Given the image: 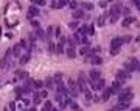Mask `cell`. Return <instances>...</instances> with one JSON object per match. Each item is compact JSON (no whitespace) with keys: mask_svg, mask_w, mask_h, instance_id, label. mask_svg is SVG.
Listing matches in <instances>:
<instances>
[{"mask_svg":"<svg viewBox=\"0 0 140 111\" xmlns=\"http://www.w3.org/2000/svg\"><path fill=\"white\" fill-rule=\"evenodd\" d=\"M134 20H136V19H134L132 16H129V17H126V19H125V20L122 22V25H123V27H129V25H131V24H132Z\"/></svg>","mask_w":140,"mask_h":111,"instance_id":"cell-21","label":"cell"},{"mask_svg":"<svg viewBox=\"0 0 140 111\" xmlns=\"http://www.w3.org/2000/svg\"><path fill=\"white\" fill-rule=\"evenodd\" d=\"M118 52H120V49H111V55H112V56L118 55Z\"/></svg>","mask_w":140,"mask_h":111,"instance_id":"cell-44","label":"cell"},{"mask_svg":"<svg viewBox=\"0 0 140 111\" xmlns=\"http://www.w3.org/2000/svg\"><path fill=\"white\" fill-rule=\"evenodd\" d=\"M69 27H70L72 30H78V20H73V22H70V24H69Z\"/></svg>","mask_w":140,"mask_h":111,"instance_id":"cell-35","label":"cell"},{"mask_svg":"<svg viewBox=\"0 0 140 111\" xmlns=\"http://www.w3.org/2000/svg\"><path fill=\"white\" fill-rule=\"evenodd\" d=\"M126 108H129V103H125V102H118V103L115 105V108H114V110H115V111H123V110H126Z\"/></svg>","mask_w":140,"mask_h":111,"instance_id":"cell-16","label":"cell"},{"mask_svg":"<svg viewBox=\"0 0 140 111\" xmlns=\"http://www.w3.org/2000/svg\"><path fill=\"white\" fill-rule=\"evenodd\" d=\"M36 16H39V9H37V6H34V5H31L30 8H28V19L30 20H33V17H36Z\"/></svg>","mask_w":140,"mask_h":111,"instance_id":"cell-6","label":"cell"},{"mask_svg":"<svg viewBox=\"0 0 140 111\" xmlns=\"http://www.w3.org/2000/svg\"><path fill=\"white\" fill-rule=\"evenodd\" d=\"M34 41H36V36H34V34H30V42L34 44Z\"/></svg>","mask_w":140,"mask_h":111,"instance_id":"cell-48","label":"cell"},{"mask_svg":"<svg viewBox=\"0 0 140 111\" xmlns=\"http://www.w3.org/2000/svg\"><path fill=\"white\" fill-rule=\"evenodd\" d=\"M90 55H92V53H90ZM90 61H92V64H101V63H103V58L98 56V55H92V56H90Z\"/></svg>","mask_w":140,"mask_h":111,"instance_id":"cell-20","label":"cell"},{"mask_svg":"<svg viewBox=\"0 0 140 111\" xmlns=\"http://www.w3.org/2000/svg\"><path fill=\"white\" fill-rule=\"evenodd\" d=\"M117 20H118V16H111V17H109V22H111V24H115Z\"/></svg>","mask_w":140,"mask_h":111,"instance_id":"cell-41","label":"cell"},{"mask_svg":"<svg viewBox=\"0 0 140 111\" xmlns=\"http://www.w3.org/2000/svg\"><path fill=\"white\" fill-rule=\"evenodd\" d=\"M33 102H34V105H37V103H41V96H39V92H33Z\"/></svg>","mask_w":140,"mask_h":111,"instance_id":"cell-24","label":"cell"},{"mask_svg":"<svg viewBox=\"0 0 140 111\" xmlns=\"http://www.w3.org/2000/svg\"><path fill=\"white\" fill-rule=\"evenodd\" d=\"M132 99H134V92H132V89H131V88H126V89L120 91V94H118V102L129 103Z\"/></svg>","mask_w":140,"mask_h":111,"instance_id":"cell-2","label":"cell"},{"mask_svg":"<svg viewBox=\"0 0 140 111\" xmlns=\"http://www.w3.org/2000/svg\"><path fill=\"white\" fill-rule=\"evenodd\" d=\"M104 78H100V80H97L95 83H90V86H92V89L94 91H100V89H103L104 88Z\"/></svg>","mask_w":140,"mask_h":111,"instance_id":"cell-8","label":"cell"},{"mask_svg":"<svg viewBox=\"0 0 140 111\" xmlns=\"http://www.w3.org/2000/svg\"><path fill=\"white\" fill-rule=\"evenodd\" d=\"M16 75H17V77H22V78H25V80L28 78V72L20 71V69H17V71H16Z\"/></svg>","mask_w":140,"mask_h":111,"instance_id":"cell-23","label":"cell"},{"mask_svg":"<svg viewBox=\"0 0 140 111\" xmlns=\"http://www.w3.org/2000/svg\"><path fill=\"white\" fill-rule=\"evenodd\" d=\"M8 64H9V60L3 56V58L0 60V67H2V69H6V67H8Z\"/></svg>","mask_w":140,"mask_h":111,"instance_id":"cell-22","label":"cell"},{"mask_svg":"<svg viewBox=\"0 0 140 111\" xmlns=\"http://www.w3.org/2000/svg\"><path fill=\"white\" fill-rule=\"evenodd\" d=\"M42 111H45V110H42Z\"/></svg>","mask_w":140,"mask_h":111,"instance_id":"cell-56","label":"cell"},{"mask_svg":"<svg viewBox=\"0 0 140 111\" xmlns=\"http://www.w3.org/2000/svg\"><path fill=\"white\" fill-rule=\"evenodd\" d=\"M70 108H72L73 111H78V110H79V107H78V103H76L75 100H72V102H70Z\"/></svg>","mask_w":140,"mask_h":111,"instance_id":"cell-34","label":"cell"},{"mask_svg":"<svg viewBox=\"0 0 140 111\" xmlns=\"http://www.w3.org/2000/svg\"><path fill=\"white\" fill-rule=\"evenodd\" d=\"M30 58H31V53H25V55H22L20 58H19V63H20V66H23V64H26L28 61H30Z\"/></svg>","mask_w":140,"mask_h":111,"instance_id":"cell-14","label":"cell"},{"mask_svg":"<svg viewBox=\"0 0 140 111\" xmlns=\"http://www.w3.org/2000/svg\"><path fill=\"white\" fill-rule=\"evenodd\" d=\"M20 53H22V47H20V44H16V45L12 47V55L20 58Z\"/></svg>","mask_w":140,"mask_h":111,"instance_id":"cell-19","label":"cell"},{"mask_svg":"<svg viewBox=\"0 0 140 111\" xmlns=\"http://www.w3.org/2000/svg\"><path fill=\"white\" fill-rule=\"evenodd\" d=\"M53 83H55V81H53V78H45V83H44V85H45V88L51 89V88H53Z\"/></svg>","mask_w":140,"mask_h":111,"instance_id":"cell-26","label":"cell"},{"mask_svg":"<svg viewBox=\"0 0 140 111\" xmlns=\"http://www.w3.org/2000/svg\"><path fill=\"white\" fill-rule=\"evenodd\" d=\"M31 27H33L34 30H39V28H41V24H39L37 20H34V19H33V20H31Z\"/></svg>","mask_w":140,"mask_h":111,"instance_id":"cell-33","label":"cell"},{"mask_svg":"<svg viewBox=\"0 0 140 111\" xmlns=\"http://www.w3.org/2000/svg\"><path fill=\"white\" fill-rule=\"evenodd\" d=\"M65 55H67V56H69L70 60H73V58H76V55H78V53H76V50H75V49L69 47V49L65 50Z\"/></svg>","mask_w":140,"mask_h":111,"instance_id":"cell-17","label":"cell"},{"mask_svg":"<svg viewBox=\"0 0 140 111\" xmlns=\"http://www.w3.org/2000/svg\"><path fill=\"white\" fill-rule=\"evenodd\" d=\"M69 2H65V0H59V2H53L51 3V8H55V9H61V8H64L65 5H67Z\"/></svg>","mask_w":140,"mask_h":111,"instance_id":"cell-12","label":"cell"},{"mask_svg":"<svg viewBox=\"0 0 140 111\" xmlns=\"http://www.w3.org/2000/svg\"><path fill=\"white\" fill-rule=\"evenodd\" d=\"M44 110H45V111H51V110H53V102H50V100H45Z\"/></svg>","mask_w":140,"mask_h":111,"instance_id":"cell-25","label":"cell"},{"mask_svg":"<svg viewBox=\"0 0 140 111\" xmlns=\"http://www.w3.org/2000/svg\"><path fill=\"white\" fill-rule=\"evenodd\" d=\"M9 108H11L12 111H16V103H14V102H11V103H9Z\"/></svg>","mask_w":140,"mask_h":111,"instance_id":"cell-50","label":"cell"},{"mask_svg":"<svg viewBox=\"0 0 140 111\" xmlns=\"http://www.w3.org/2000/svg\"><path fill=\"white\" fill-rule=\"evenodd\" d=\"M34 88L36 89H42L44 88V81L42 80H34Z\"/></svg>","mask_w":140,"mask_h":111,"instance_id":"cell-27","label":"cell"},{"mask_svg":"<svg viewBox=\"0 0 140 111\" xmlns=\"http://www.w3.org/2000/svg\"><path fill=\"white\" fill-rule=\"evenodd\" d=\"M73 17H75V20H81V19H84V17H86L84 9H76V11H73Z\"/></svg>","mask_w":140,"mask_h":111,"instance_id":"cell-13","label":"cell"},{"mask_svg":"<svg viewBox=\"0 0 140 111\" xmlns=\"http://www.w3.org/2000/svg\"><path fill=\"white\" fill-rule=\"evenodd\" d=\"M132 3H134L137 8H139V11H140V0H132Z\"/></svg>","mask_w":140,"mask_h":111,"instance_id":"cell-49","label":"cell"},{"mask_svg":"<svg viewBox=\"0 0 140 111\" xmlns=\"http://www.w3.org/2000/svg\"><path fill=\"white\" fill-rule=\"evenodd\" d=\"M31 3H34V6H41V5H45V0H33Z\"/></svg>","mask_w":140,"mask_h":111,"instance_id":"cell-36","label":"cell"},{"mask_svg":"<svg viewBox=\"0 0 140 111\" xmlns=\"http://www.w3.org/2000/svg\"><path fill=\"white\" fill-rule=\"evenodd\" d=\"M131 67H132V71L134 72H140V61L137 60V58H131Z\"/></svg>","mask_w":140,"mask_h":111,"instance_id":"cell-10","label":"cell"},{"mask_svg":"<svg viewBox=\"0 0 140 111\" xmlns=\"http://www.w3.org/2000/svg\"><path fill=\"white\" fill-rule=\"evenodd\" d=\"M51 111H59V110H56V108H53V110H51Z\"/></svg>","mask_w":140,"mask_h":111,"instance_id":"cell-53","label":"cell"},{"mask_svg":"<svg viewBox=\"0 0 140 111\" xmlns=\"http://www.w3.org/2000/svg\"><path fill=\"white\" fill-rule=\"evenodd\" d=\"M78 53H79V55H81V56H84V55H87V47H86V45H84V47H81V49H79V52H78Z\"/></svg>","mask_w":140,"mask_h":111,"instance_id":"cell-37","label":"cell"},{"mask_svg":"<svg viewBox=\"0 0 140 111\" xmlns=\"http://www.w3.org/2000/svg\"><path fill=\"white\" fill-rule=\"evenodd\" d=\"M78 89L79 91H83L84 92V96L89 99V100H92V92H90V89H89V86H87V78H86V75L81 72L79 75H78Z\"/></svg>","mask_w":140,"mask_h":111,"instance_id":"cell-1","label":"cell"},{"mask_svg":"<svg viewBox=\"0 0 140 111\" xmlns=\"http://www.w3.org/2000/svg\"><path fill=\"white\" fill-rule=\"evenodd\" d=\"M83 8H84V9H87V11H90V9L94 8V5H92L90 2H84V3H83Z\"/></svg>","mask_w":140,"mask_h":111,"instance_id":"cell-28","label":"cell"},{"mask_svg":"<svg viewBox=\"0 0 140 111\" xmlns=\"http://www.w3.org/2000/svg\"><path fill=\"white\" fill-rule=\"evenodd\" d=\"M111 96H112V89H111V88H106V89L103 91V96H101V100H103V102H108V100L111 99Z\"/></svg>","mask_w":140,"mask_h":111,"instance_id":"cell-11","label":"cell"},{"mask_svg":"<svg viewBox=\"0 0 140 111\" xmlns=\"http://www.w3.org/2000/svg\"><path fill=\"white\" fill-rule=\"evenodd\" d=\"M3 111H8V108H5V110H3Z\"/></svg>","mask_w":140,"mask_h":111,"instance_id":"cell-54","label":"cell"},{"mask_svg":"<svg viewBox=\"0 0 140 111\" xmlns=\"http://www.w3.org/2000/svg\"><path fill=\"white\" fill-rule=\"evenodd\" d=\"M122 9H123V6H122V3H114V5L111 6V11H109V16H120V14H122Z\"/></svg>","mask_w":140,"mask_h":111,"instance_id":"cell-4","label":"cell"},{"mask_svg":"<svg viewBox=\"0 0 140 111\" xmlns=\"http://www.w3.org/2000/svg\"><path fill=\"white\" fill-rule=\"evenodd\" d=\"M122 13H123V14H125L126 17H129V14H131V11H129V8H123V9H122Z\"/></svg>","mask_w":140,"mask_h":111,"instance_id":"cell-40","label":"cell"},{"mask_svg":"<svg viewBox=\"0 0 140 111\" xmlns=\"http://www.w3.org/2000/svg\"><path fill=\"white\" fill-rule=\"evenodd\" d=\"M69 94H70L73 99H76V97L79 96V89H78V86H76V83H75L73 80H69Z\"/></svg>","mask_w":140,"mask_h":111,"instance_id":"cell-3","label":"cell"},{"mask_svg":"<svg viewBox=\"0 0 140 111\" xmlns=\"http://www.w3.org/2000/svg\"><path fill=\"white\" fill-rule=\"evenodd\" d=\"M131 111H140V107H139V108H132Z\"/></svg>","mask_w":140,"mask_h":111,"instance_id":"cell-52","label":"cell"},{"mask_svg":"<svg viewBox=\"0 0 140 111\" xmlns=\"http://www.w3.org/2000/svg\"><path fill=\"white\" fill-rule=\"evenodd\" d=\"M48 50H50V52H51V53H53V52H55V50H56V47H55V44H53V42H51V41H48Z\"/></svg>","mask_w":140,"mask_h":111,"instance_id":"cell-38","label":"cell"},{"mask_svg":"<svg viewBox=\"0 0 140 111\" xmlns=\"http://www.w3.org/2000/svg\"><path fill=\"white\" fill-rule=\"evenodd\" d=\"M69 6L72 8V9H78V2H75V0H72V2H69Z\"/></svg>","mask_w":140,"mask_h":111,"instance_id":"cell-32","label":"cell"},{"mask_svg":"<svg viewBox=\"0 0 140 111\" xmlns=\"http://www.w3.org/2000/svg\"><path fill=\"white\" fill-rule=\"evenodd\" d=\"M39 96H41V99H47V96H48V91H45V89H42V91L39 92Z\"/></svg>","mask_w":140,"mask_h":111,"instance_id":"cell-39","label":"cell"},{"mask_svg":"<svg viewBox=\"0 0 140 111\" xmlns=\"http://www.w3.org/2000/svg\"><path fill=\"white\" fill-rule=\"evenodd\" d=\"M61 78H62V74H56V75H55V81H56V83H58V81H62Z\"/></svg>","mask_w":140,"mask_h":111,"instance_id":"cell-45","label":"cell"},{"mask_svg":"<svg viewBox=\"0 0 140 111\" xmlns=\"http://www.w3.org/2000/svg\"><path fill=\"white\" fill-rule=\"evenodd\" d=\"M111 89H112V94H115V92H118V94H120V91H122V85H120L118 81H114V83H112V86H111Z\"/></svg>","mask_w":140,"mask_h":111,"instance_id":"cell-18","label":"cell"},{"mask_svg":"<svg viewBox=\"0 0 140 111\" xmlns=\"http://www.w3.org/2000/svg\"><path fill=\"white\" fill-rule=\"evenodd\" d=\"M53 33H55V27H48V30H47V34H48V36H51Z\"/></svg>","mask_w":140,"mask_h":111,"instance_id":"cell-43","label":"cell"},{"mask_svg":"<svg viewBox=\"0 0 140 111\" xmlns=\"http://www.w3.org/2000/svg\"><path fill=\"white\" fill-rule=\"evenodd\" d=\"M89 80H90V83H95L97 80H100L101 78V74H100V71H95V69H92L90 72H89Z\"/></svg>","mask_w":140,"mask_h":111,"instance_id":"cell-7","label":"cell"},{"mask_svg":"<svg viewBox=\"0 0 140 111\" xmlns=\"http://www.w3.org/2000/svg\"><path fill=\"white\" fill-rule=\"evenodd\" d=\"M106 19H108V13H103V14L98 17V20H97V25H98V27H103V25L106 24Z\"/></svg>","mask_w":140,"mask_h":111,"instance_id":"cell-15","label":"cell"},{"mask_svg":"<svg viewBox=\"0 0 140 111\" xmlns=\"http://www.w3.org/2000/svg\"><path fill=\"white\" fill-rule=\"evenodd\" d=\"M128 78H129V75H128L125 71H118V72H117V75H115V81H118L120 85H123Z\"/></svg>","mask_w":140,"mask_h":111,"instance_id":"cell-5","label":"cell"},{"mask_svg":"<svg viewBox=\"0 0 140 111\" xmlns=\"http://www.w3.org/2000/svg\"><path fill=\"white\" fill-rule=\"evenodd\" d=\"M98 3H100L101 8H106V6H108V2H106V0H101V2H98Z\"/></svg>","mask_w":140,"mask_h":111,"instance_id":"cell-47","label":"cell"},{"mask_svg":"<svg viewBox=\"0 0 140 111\" xmlns=\"http://www.w3.org/2000/svg\"><path fill=\"white\" fill-rule=\"evenodd\" d=\"M100 100H101V97H98V96H92V102H94V103H98Z\"/></svg>","mask_w":140,"mask_h":111,"instance_id":"cell-46","label":"cell"},{"mask_svg":"<svg viewBox=\"0 0 140 111\" xmlns=\"http://www.w3.org/2000/svg\"><path fill=\"white\" fill-rule=\"evenodd\" d=\"M87 34H95V24L87 27Z\"/></svg>","mask_w":140,"mask_h":111,"instance_id":"cell-29","label":"cell"},{"mask_svg":"<svg viewBox=\"0 0 140 111\" xmlns=\"http://www.w3.org/2000/svg\"><path fill=\"white\" fill-rule=\"evenodd\" d=\"M109 111H115V110H109Z\"/></svg>","mask_w":140,"mask_h":111,"instance_id":"cell-55","label":"cell"},{"mask_svg":"<svg viewBox=\"0 0 140 111\" xmlns=\"http://www.w3.org/2000/svg\"><path fill=\"white\" fill-rule=\"evenodd\" d=\"M136 42H140V34L137 36V38H136Z\"/></svg>","mask_w":140,"mask_h":111,"instance_id":"cell-51","label":"cell"},{"mask_svg":"<svg viewBox=\"0 0 140 111\" xmlns=\"http://www.w3.org/2000/svg\"><path fill=\"white\" fill-rule=\"evenodd\" d=\"M55 36H56V38L61 36V28H59V27H55Z\"/></svg>","mask_w":140,"mask_h":111,"instance_id":"cell-42","label":"cell"},{"mask_svg":"<svg viewBox=\"0 0 140 111\" xmlns=\"http://www.w3.org/2000/svg\"><path fill=\"white\" fill-rule=\"evenodd\" d=\"M55 53H58V55H61V53H64V45H61V44H58V45H56V50H55Z\"/></svg>","mask_w":140,"mask_h":111,"instance_id":"cell-31","label":"cell"},{"mask_svg":"<svg viewBox=\"0 0 140 111\" xmlns=\"http://www.w3.org/2000/svg\"><path fill=\"white\" fill-rule=\"evenodd\" d=\"M122 44H123V38H114L112 41H111V49H120L122 47Z\"/></svg>","mask_w":140,"mask_h":111,"instance_id":"cell-9","label":"cell"},{"mask_svg":"<svg viewBox=\"0 0 140 111\" xmlns=\"http://www.w3.org/2000/svg\"><path fill=\"white\" fill-rule=\"evenodd\" d=\"M36 34H37V36H39L41 39H44V41H45V33H44V30H42V28L36 30Z\"/></svg>","mask_w":140,"mask_h":111,"instance_id":"cell-30","label":"cell"}]
</instances>
